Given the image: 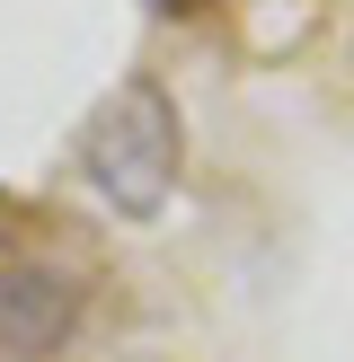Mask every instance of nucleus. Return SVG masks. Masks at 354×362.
I'll list each match as a JSON object with an SVG mask.
<instances>
[{
	"instance_id": "obj_1",
	"label": "nucleus",
	"mask_w": 354,
	"mask_h": 362,
	"mask_svg": "<svg viewBox=\"0 0 354 362\" xmlns=\"http://www.w3.org/2000/svg\"><path fill=\"white\" fill-rule=\"evenodd\" d=\"M177 168H186V115L177 98L133 71L98 98V115L80 124V177L115 221H159L177 194Z\"/></svg>"
},
{
	"instance_id": "obj_2",
	"label": "nucleus",
	"mask_w": 354,
	"mask_h": 362,
	"mask_svg": "<svg viewBox=\"0 0 354 362\" xmlns=\"http://www.w3.org/2000/svg\"><path fill=\"white\" fill-rule=\"evenodd\" d=\"M80 318V283L53 274V265H0V354L35 362L53 354Z\"/></svg>"
},
{
	"instance_id": "obj_3",
	"label": "nucleus",
	"mask_w": 354,
	"mask_h": 362,
	"mask_svg": "<svg viewBox=\"0 0 354 362\" xmlns=\"http://www.w3.org/2000/svg\"><path fill=\"white\" fill-rule=\"evenodd\" d=\"M151 9H186V0H151Z\"/></svg>"
}]
</instances>
